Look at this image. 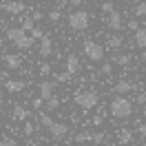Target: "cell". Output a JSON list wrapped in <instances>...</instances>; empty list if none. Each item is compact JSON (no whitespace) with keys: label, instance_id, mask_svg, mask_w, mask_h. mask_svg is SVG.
Listing matches in <instances>:
<instances>
[{"label":"cell","instance_id":"1","mask_svg":"<svg viewBox=\"0 0 146 146\" xmlns=\"http://www.w3.org/2000/svg\"><path fill=\"white\" fill-rule=\"evenodd\" d=\"M109 111L115 119H126V117L133 115V102H131V98H126V95H117V98L111 100Z\"/></svg>","mask_w":146,"mask_h":146},{"label":"cell","instance_id":"2","mask_svg":"<svg viewBox=\"0 0 146 146\" xmlns=\"http://www.w3.org/2000/svg\"><path fill=\"white\" fill-rule=\"evenodd\" d=\"M66 22H69V27H71L73 31H84V29H89V25H91V13L84 11V9L71 11L69 18H66Z\"/></svg>","mask_w":146,"mask_h":146},{"label":"cell","instance_id":"3","mask_svg":"<svg viewBox=\"0 0 146 146\" xmlns=\"http://www.w3.org/2000/svg\"><path fill=\"white\" fill-rule=\"evenodd\" d=\"M75 104L80 106V109L84 111H91L93 106H98V102H100V95H98V91H93V89H89V91H80L75 98Z\"/></svg>","mask_w":146,"mask_h":146},{"label":"cell","instance_id":"4","mask_svg":"<svg viewBox=\"0 0 146 146\" xmlns=\"http://www.w3.org/2000/svg\"><path fill=\"white\" fill-rule=\"evenodd\" d=\"M82 49H84V55H86L91 62H102V60H104V46L98 44L95 40H84Z\"/></svg>","mask_w":146,"mask_h":146},{"label":"cell","instance_id":"5","mask_svg":"<svg viewBox=\"0 0 146 146\" xmlns=\"http://www.w3.org/2000/svg\"><path fill=\"white\" fill-rule=\"evenodd\" d=\"M0 9L5 11V13H9V16H20L22 11L27 9V5H25L22 0H5Z\"/></svg>","mask_w":146,"mask_h":146},{"label":"cell","instance_id":"6","mask_svg":"<svg viewBox=\"0 0 146 146\" xmlns=\"http://www.w3.org/2000/svg\"><path fill=\"white\" fill-rule=\"evenodd\" d=\"M106 27L111 29V31H122L124 29V18H122V13L119 11H111V13H106Z\"/></svg>","mask_w":146,"mask_h":146},{"label":"cell","instance_id":"7","mask_svg":"<svg viewBox=\"0 0 146 146\" xmlns=\"http://www.w3.org/2000/svg\"><path fill=\"white\" fill-rule=\"evenodd\" d=\"M46 131H49V133H51V137H55V139H62L66 133H71V131H69V126H66L64 122H55V119L49 124V126H46Z\"/></svg>","mask_w":146,"mask_h":146},{"label":"cell","instance_id":"8","mask_svg":"<svg viewBox=\"0 0 146 146\" xmlns=\"http://www.w3.org/2000/svg\"><path fill=\"white\" fill-rule=\"evenodd\" d=\"M51 95H55V82H40L38 84V98L40 100H49Z\"/></svg>","mask_w":146,"mask_h":146},{"label":"cell","instance_id":"9","mask_svg":"<svg viewBox=\"0 0 146 146\" xmlns=\"http://www.w3.org/2000/svg\"><path fill=\"white\" fill-rule=\"evenodd\" d=\"M82 71V64H80V58H78V55H66V73H69V75H78V73Z\"/></svg>","mask_w":146,"mask_h":146},{"label":"cell","instance_id":"10","mask_svg":"<svg viewBox=\"0 0 146 146\" xmlns=\"http://www.w3.org/2000/svg\"><path fill=\"white\" fill-rule=\"evenodd\" d=\"M51 53H53V44H51V38L42 36V38H40V46H38V55H40V58H49Z\"/></svg>","mask_w":146,"mask_h":146},{"label":"cell","instance_id":"11","mask_svg":"<svg viewBox=\"0 0 146 146\" xmlns=\"http://www.w3.org/2000/svg\"><path fill=\"white\" fill-rule=\"evenodd\" d=\"M113 91L117 93V95H128V93L133 91V82L131 80H119V82H115Z\"/></svg>","mask_w":146,"mask_h":146},{"label":"cell","instance_id":"12","mask_svg":"<svg viewBox=\"0 0 146 146\" xmlns=\"http://www.w3.org/2000/svg\"><path fill=\"white\" fill-rule=\"evenodd\" d=\"M133 33H135V36H133L135 46H137V49H146V29L144 27H137Z\"/></svg>","mask_w":146,"mask_h":146},{"label":"cell","instance_id":"13","mask_svg":"<svg viewBox=\"0 0 146 146\" xmlns=\"http://www.w3.org/2000/svg\"><path fill=\"white\" fill-rule=\"evenodd\" d=\"M25 36H27V31H25V29H20V27H9V29H7V38H9L13 44L18 42L20 38H25Z\"/></svg>","mask_w":146,"mask_h":146},{"label":"cell","instance_id":"14","mask_svg":"<svg viewBox=\"0 0 146 146\" xmlns=\"http://www.w3.org/2000/svg\"><path fill=\"white\" fill-rule=\"evenodd\" d=\"M5 64H7V69H11V71H18L20 66H22V60H20V55H5Z\"/></svg>","mask_w":146,"mask_h":146},{"label":"cell","instance_id":"15","mask_svg":"<svg viewBox=\"0 0 146 146\" xmlns=\"http://www.w3.org/2000/svg\"><path fill=\"white\" fill-rule=\"evenodd\" d=\"M106 44H109V49H119L124 44V38L119 33H111V36H106Z\"/></svg>","mask_w":146,"mask_h":146},{"label":"cell","instance_id":"16","mask_svg":"<svg viewBox=\"0 0 146 146\" xmlns=\"http://www.w3.org/2000/svg\"><path fill=\"white\" fill-rule=\"evenodd\" d=\"M117 142L119 144H131V142H133V131H131V128H119L117 131Z\"/></svg>","mask_w":146,"mask_h":146},{"label":"cell","instance_id":"17","mask_svg":"<svg viewBox=\"0 0 146 146\" xmlns=\"http://www.w3.org/2000/svg\"><path fill=\"white\" fill-rule=\"evenodd\" d=\"M5 86H7V91H11V93L25 91V82H22V80H7V82H5Z\"/></svg>","mask_w":146,"mask_h":146},{"label":"cell","instance_id":"18","mask_svg":"<svg viewBox=\"0 0 146 146\" xmlns=\"http://www.w3.org/2000/svg\"><path fill=\"white\" fill-rule=\"evenodd\" d=\"M13 119H18V122H25V119L29 117V111L25 109V106H13Z\"/></svg>","mask_w":146,"mask_h":146},{"label":"cell","instance_id":"19","mask_svg":"<svg viewBox=\"0 0 146 146\" xmlns=\"http://www.w3.org/2000/svg\"><path fill=\"white\" fill-rule=\"evenodd\" d=\"M33 42H36V40H33L31 36H25V38H20L13 46H18V49H22V51H25V49H31V46H33Z\"/></svg>","mask_w":146,"mask_h":146},{"label":"cell","instance_id":"20","mask_svg":"<svg viewBox=\"0 0 146 146\" xmlns=\"http://www.w3.org/2000/svg\"><path fill=\"white\" fill-rule=\"evenodd\" d=\"M44 106H46V111H58V109H60V98L51 95L49 100H44Z\"/></svg>","mask_w":146,"mask_h":146},{"label":"cell","instance_id":"21","mask_svg":"<svg viewBox=\"0 0 146 146\" xmlns=\"http://www.w3.org/2000/svg\"><path fill=\"white\" fill-rule=\"evenodd\" d=\"M133 13H135L137 18H142V16H146V2H137L135 7H133Z\"/></svg>","mask_w":146,"mask_h":146},{"label":"cell","instance_id":"22","mask_svg":"<svg viewBox=\"0 0 146 146\" xmlns=\"http://www.w3.org/2000/svg\"><path fill=\"white\" fill-rule=\"evenodd\" d=\"M104 139H106V133H91V139H89V142H93V144H102V142H104Z\"/></svg>","mask_w":146,"mask_h":146},{"label":"cell","instance_id":"23","mask_svg":"<svg viewBox=\"0 0 146 146\" xmlns=\"http://www.w3.org/2000/svg\"><path fill=\"white\" fill-rule=\"evenodd\" d=\"M69 80H71V75H69L66 71H64V73H58V75H55V84H66Z\"/></svg>","mask_w":146,"mask_h":146},{"label":"cell","instance_id":"24","mask_svg":"<svg viewBox=\"0 0 146 146\" xmlns=\"http://www.w3.org/2000/svg\"><path fill=\"white\" fill-rule=\"evenodd\" d=\"M36 27V22L31 18H22V25H20V29H25V31H31V29Z\"/></svg>","mask_w":146,"mask_h":146},{"label":"cell","instance_id":"25","mask_svg":"<svg viewBox=\"0 0 146 146\" xmlns=\"http://www.w3.org/2000/svg\"><path fill=\"white\" fill-rule=\"evenodd\" d=\"M73 139H75L78 144H82V142H89V139H91V133H78V135H73Z\"/></svg>","mask_w":146,"mask_h":146},{"label":"cell","instance_id":"26","mask_svg":"<svg viewBox=\"0 0 146 146\" xmlns=\"http://www.w3.org/2000/svg\"><path fill=\"white\" fill-rule=\"evenodd\" d=\"M33 131H36V124H31V122H25V126H22V133H25V135H33Z\"/></svg>","mask_w":146,"mask_h":146},{"label":"cell","instance_id":"27","mask_svg":"<svg viewBox=\"0 0 146 146\" xmlns=\"http://www.w3.org/2000/svg\"><path fill=\"white\" fill-rule=\"evenodd\" d=\"M51 122H53V117H51V115H46V113H40V124H42L44 128L49 126Z\"/></svg>","mask_w":146,"mask_h":146},{"label":"cell","instance_id":"28","mask_svg":"<svg viewBox=\"0 0 146 146\" xmlns=\"http://www.w3.org/2000/svg\"><path fill=\"white\" fill-rule=\"evenodd\" d=\"M115 62H117L119 66H126V64L131 62V55H128V53L126 55H117V58H115Z\"/></svg>","mask_w":146,"mask_h":146},{"label":"cell","instance_id":"29","mask_svg":"<svg viewBox=\"0 0 146 146\" xmlns=\"http://www.w3.org/2000/svg\"><path fill=\"white\" fill-rule=\"evenodd\" d=\"M100 73H102V75H111V73H113V64L104 62V64H102V69H100Z\"/></svg>","mask_w":146,"mask_h":146},{"label":"cell","instance_id":"30","mask_svg":"<svg viewBox=\"0 0 146 146\" xmlns=\"http://www.w3.org/2000/svg\"><path fill=\"white\" fill-rule=\"evenodd\" d=\"M42 36H44V31H42L40 27H33V29H31V38H33V40H40Z\"/></svg>","mask_w":146,"mask_h":146},{"label":"cell","instance_id":"31","mask_svg":"<svg viewBox=\"0 0 146 146\" xmlns=\"http://www.w3.org/2000/svg\"><path fill=\"white\" fill-rule=\"evenodd\" d=\"M135 102L139 104V106H144V104H146V93H144V91H139V93L135 95Z\"/></svg>","mask_w":146,"mask_h":146},{"label":"cell","instance_id":"32","mask_svg":"<svg viewBox=\"0 0 146 146\" xmlns=\"http://www.w3.org/2000/svg\"><path fill=\"white\" fill-rule=\"evenodd\" d=\"M137 27H139V22H137V20H128V22H126V27H124V29H126V31H135Z\"/></svg>","mask_w":146,"mask_h":146},{"label":"cell","instance_id":"33","mask_svg":"<svg viewBox=\"0 0 146 146\" xmlns=\"http://www.w3.org/2000/svg\"><path fill=\"white\" fill-rule=\"evenodd\" d=\"M29 18L33 20V22H40V20L44 18V13H42V11H33V13H31V16H29Z\"/></svg>","mask_w":146,"mask_h":146},{"label":"cell","instance_id":"34","mask_svg":"<svg viewBox=\"0 0 146 146\" xmlns=\"http://www.w3.org/2000/svg\"><path fill=\"white\" fill-rule=\"evenodd\" d=\"M31 106H33V109H42V106H44V100H40V98H33V100H31Z\"/></svg>","mask_w":146,"mask_h":146},{"label":"cell","instance_id":"35","mask_svg":"<svg viewBox=\"0 0 146 146\" xmlns=\"http://www.w3.org/2000/svg\"><path fill=\"white\" fill-rule=\"evenodd\" d=\"M137 135H139V139H142V142L146 139V126H144V124H139V126H137Z\"/></svg>","mask_w":146,"mask_h":146},{"label":"cell","instance_id":"36","mask_svg":"<svg viewBox=\"0 0 146 146\" xmlns=\"http://www.w3.org/2000/svg\"><path fill=\"white\" fill-rule=\"evenodd\" d=\"M113 9H115V7H113V2H111V0H109V2H104V5H102V11H104V13H111Z\"/></svg>","mask_w":146,"mask_h":146},{"label":"cell","instance_id":"37","mask_svg":"<svg viewBox=\"0 0 146 146\" xmlns=\"http://www.w3.org/2000/svg\"><path fill=\"white\" fill-rule=\"evenodd\" d=\"M51 73V64H42L40 66V75H49Z\"/></svg>","mask_w":146,"mask_h":146},{"label":"cell","instance_id":"38","mask_svg":"<svg viewBox=\"0 0 146 146\" xmlns=\"http://www.w3.org/2000/svg\"><path fill=\"white\" fill-rule=\"evenodd\" d=\"M49 20H51V22H58V20H60V11L58 9L51 11V13H49Z\"/></svg>","mask_w":146,"mask_h":146},{"label":"cell","instance_id":"39","mask_svg":"<svg viewBox=\"0 0 146 146\" xmlns=\"http://www.w3.org/2000/svg\"><path fill=\"white\" fill-rule=\"evenodd\" d=\"M93 126H102V122H104V117H102V115H93Z\"/></svg>","mask_w":146,"mask_h":146},{"label":"cell","instance_id":"40","mask_svg":"<svg viewBox=\"0 0 146 146\" xmlns=\"http://www.w3.org/2000/svg\"><path fill=\"white\" fill-rule=\"evenodd\" d=\"M0 146H18V144H16L13 139H9V137H7V139H0Z\"/></svg>","mask_w":146,"mask_h":146},{"label":"cell","instance_id":"41","mask_svg":"<svg viewBox=\"0 0 146 146\" xmlns=\"http://www.w3.org/2000/svg\"><path fill=\"white\" fill-rule=\"evenodd\" d=\"M64 2H66V5H71V7H80L84 0H64Z\"/></svg>","mask_w":146,"mask_h":146},{"label":"cell","instance_id":"42","mask_svg":"<svg viewBox=\"0 0 146 146\" xmlns=\"http://www.w3.org/2000/svg\"><path fill=\"white\" fill-rule=\"evenodd\" d=\"M0 78H5V73H2V69H0Z\"/></svg>","mask_w":146,"mask_h":146}]
</instances>
